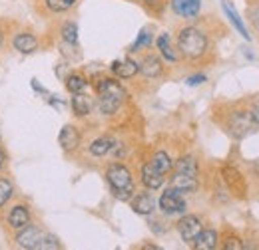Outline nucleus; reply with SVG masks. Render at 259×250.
<instances>
[{"label":"nucleus","instance_id":"nucleus-18","mask_svg":"<svg viewBox=\"0 0 259 250\" xmlns=\"http://www.w3.org/2000/svg\"><path fill=\"white\" fill-rule=\"evenodd\" d=\"M215 244H218V232L215 230H203L201 228V232L194 240V246L197 250H211L215 248Z\"/></svg>","mask_w":259,"mask_h":250},{"label":"nucleus","instance_id":"nucleus-24","mask_svg":"<svg viewBox=\"0 0 259 250\" xmlns=\"http://www.w3.org/2000/svg\"><path fill=\"white\" fill-rule=\"evenodd\" d=\"M86 86H88V82H86L82 76H78V74H72V76L66 80V88H68V92H72V94L84 92Z\"/></svg>","mask_w":259,"mask_h":250},{"label":"nucleus","instance_id":"nucleus-23","mask_svg":"<svg viewBox=\"0 0 259 250\" xmlns=\"http://www.w3.org/2000/svg\"><path fill=\"white\" fill-rule=\"evenodd\" d=\"M158 48H160L162 56L167 62H176V60H178V56L174 54V50H171V46H169V36H167V34H162V36L158 38Z\"/></svg>","mask_w":259,"mask_h":250},{"label":"nucleus","instance_id":"nucleus-31","mask_svg":"<svg viewBox=\"0 0 259 250\" xmlns=\"http://www.w3.org/2000/svg\"><path fill=\"white\" fill-rule=\"evenodd\" d=\"M224 248L226 250H239V248H243V244H241V240L239 238H227L226 240V244H224Z\"/></svg>","mask_w":259,"mask_h":250},{"label":"nucleus","instance_id":"nucleus-22","mask_svg":"<svg viewBox=\"0 0 259 250\" xmlns=\"http://www.w3.org/2000/svg\"><path fill=\"white\" fill-rule=\"evenodd\" d=\"M152 165L160 171V173H167V171H171V167H174V163H171V159H169V155L167 153H163V151H158L156 155H154V159H152Z\"/></svg>","mask_w":259,"mask_h":250},{"label":"nucleus","instance_id":"nucleus-20","mask_svg":"<svg viewBox=\"0 0 259 250\" xmlns=\"http://www.w3.org/2000/svg\"><path fill=\"white\" fill-rule=\"evenodd\" d=\"M222 4H224V10H226L227 18H229V20H231V24H233V26L237 28V32H239V34H241V36H243L245 40H251V36H249V32H247V28L243 26V22H241V18H239V14H237V12H235V10L231 8V4H229V2H226V0H224Z\"/></svg>","mask_w":259,"mask_h":250},{"label":"nucleus","instance_id":"nucleus-5","mask_svg":"<svg viewBox=\"0 0 259 250\" xmlns=\"http://www.w3.org/2000/svg\"><path fill=\"white\" fill-rule=\"evenodd\" d=\"M40 240H42V232H40V228H38L36 224H30V222H28L26 226H22L20 232H18V236H16L18 246H20V248H26V250L38 248Z\"/></svg>","mask_w":259,"mask_h":250},{"label":"nucleus","instance_id":"nucleus-26","mask_svg":"<svg viewBox=\"0 0 259 250\" xmlns=\"http://www.w3.org/2000/svg\"><path fill=\"white\" fill-rule=\"evenodd\" d=\"M12 197V183L8 177H0V209L10 201Z\"/></svg>","mask_w":259,"mask_h":250},{"label":"nucleus","instance_id":"nucleus-15","mask_svg":"<svg viewBox=\"0 0 259 250\" xmlns=\"http://www.w3.org/2000/svg\"><path fill=\"white\" fill-rule=\"evenodd\" d=\"M171 187L182 191V193H192L197 189V177L195 175H188V173H178L171 179Z\"/></svg>","mask_w":259,"mask_h":250},{"label":"nucleus","instance_id":"nucleus-10","mask_svg":"<svg viewBox=\"0 0 259 250\" xmlns=\"http://www.w3.org/2000/svg\"><path fill=\"white\" fill-rule=\"evenodd\" d=\"M58 143H60V147H62L64 151L76 149L78 143H80V133H78V129H76L74 125H64L62 131H60V135H58Z\"/></svg>","mask_w":259,"mask_h":250},{"label":"nucleus","instance_id":"nucleus-9","mask_svg":"<svg viewBox=\"0 0 259 250\" xmlns=\"http://www.w3.org/2000/svg\"><path fill=\"white\" fill-rule=\"evenodd\" d=\"M171 8L178 16L184 18H195L199 14L201 2L199 0H171Z\"/></svg>","mask_w":259,"mask_h":250},{"label":"nucleus","instance_id":"nucleus-32","mask_svg":"<svg viewBox=\"0 0 259 250\" xmlns=\"http://www.w3.org/2000/svg\"><path fill=\"white\" fill-rule=\"evenodd\" d=\"M203 82H205V76H203V74H197V76L188 78V86H199V84H203Z\"/></svg>","mask_w":259,"mask_h":250},{"label":"nucleus","instance_id":"nucleus-3","mask_svg":"<svg viewBox=\"0 0 259 250\" xmlns=\"http://www.w3.org/2000/svg\"><path fill=\"white\" fill-rule=\"evenodd\" d=\"M106 179L110 183V187L114 191V195L122 201L130 199V195L134 193V181H132V173L128 171L126 165L122 163H114L108 167L106 171Z\"/></svg>","mask_w":259,"mask_h":250},{"label":"nucleus","instance_id":"nucleus-17","mask_svg":"<svg viewBox=\"0 0 259 250\" xmlns=\"http://www.w3.org/2000/svg\"><path fill=\"white\" fill-rule=\"evenodd\" d=\"M28 222H30V211H28L26 207L18 205V207H14V209L10 211V215H8V224H10L12 228L20 230V228L26 226Z\"/></svg>","mask_w":259,"mask_h":250},{"label":"nucleus","instance_id":"nucleus-8","mask_svg":"<svg viewBox=\"0 0 259 250\" xmlns=\"http://www.w3.org/2000/svg\"><path fill=\"white\" fill-rule=\"evenodd\" d=\"M251 127H253V117H251V113H233V115H231L229 129H231L233 135L241 137V135L249 133Z\"/></svg>","mask_w":259,"mask_h":250},{"label":"nucleus","instance_id":"nucleus-33","mask_svg":"<svg viewBox=\"0 0 259 250\" xmlns=\"http://www.w3.org/2000/svg\"><path fill=\"white\" fill-rule=\"evenodd\" d=\"M251 117H253V121L259 123V99H257V103H255V107H253V111H251Z\"/></svg>","mask_w":259,"mask_h":250},{"label":"nucleus","instance_id":"nucleus-11","mask_svg":"<svg viewBox=\"0 0 259 250\" xmlns=\"http://www.w3.org/2000/svg\"><path fill=\"white\" fill-rule=\"evenodd\" d=\"M132 209L138 213V215H152L154 209H156V201L150 193H140L136 195V199L132 201Z\"/></svg>","mask_w":259,"mask_h":250},{"label":"nucleus","instance_id":"nucleus-19","mask_svg":"<svg viewBox=\"0 0 259 250\" xmlns=\"http://www.w3.org/2000/svg\"><path fill=\"white\" fill-rule=\"evenodd\" d=\"M140 72L146 78H158L162 74V64L156 56H148V58H144V62L140 64Z\"/></svg>","mask_w":259,"mask_h":250},{"label":"nucleus","instance_id":"nucleus-6","mask_svg":"<svg viewBox=\"0 0 259 250\" xmlns=\"http://www.w3.org/2000/svg\"><path fill=\"white\" fill-rule=\"evenodd\" d=\"M178 230H180V236L186 240V242H194L195 236L201 232V222L197 217H184V219L178 222Z\"/></svg>","mask_w":259,"mask_h":250},{"label":"nucleus","instance_id":"nucleus-30","mask_svg":"<svg viewBox=\"0 0 259 250\" xmlns=\"http://www.w3.org/2000/svg\"><path fill=\"white\" fill-rule=\"evenodd\" d=\"M150 42H152V36H150L148 32H142V34H140V38L136 40V44L132 46V50H140L142 46H148Z\"/></svg>","mask_w":259,"mask_h":250},{"label":"nucleus","instance_id":"nucleus-13","mask_svg":"<svg viewBox=\"0 0 259 250\" xmlns=\"http://www.w3.org/2000/svg\"><path fill=\"white\" fill-rule=\"evenodd\" d=\"M14 48L20 52V54H32L34 50L38 48V40L36 36L28 34V32H22V34H16L14 40H12Z\"/></svg>","mask_w":259,"mask_h":250},{"label":"nucleus","instance_id":"nucleus-34","mask_svg":"<svg viewBox=\"0 0 259 250\" xmlns=\"http://www.w3.org/2000/svg\"><path fill=\"white\" fill-rule=\"evenodd\" d=\"M4 163H6V153H4L2 149H0V169L4 167Z\"/></svg>","mask_w":259,"mask_h":250},{"label":"nucleus","instance_id":"nucleus-25","mask_svg":"<svg viewBox=\"0 0 259 250\" xmlns=\"http://www.w3.org/2000/svg\"><path fill=\"white\" fill-rule=\"evenodd\" d=\"M176 171H178V173H188V175H195V177H197V165H195V161L192 157L180 159L178 165H176Z\"/></svg>","mask_w":259,"mask_h":250},{"label":"nucleus","instance_id":"nucleus-29","mask_svg":"<svg viewBox=\"0 0 259 250\" xmlns=\"http://www.w3.org/2000/svg\"><path fill=\"white\" fill-rule=\"evenodd\" d=\"M74 2H76V0H46L48 8H50L52 12H64V10L74 6Z\"/></svg>","mask_w":259,"mask_h":250},{"label":"nucleus","instance_id":"nucleus-1","mask_svg":"<svg viewBox=\"0 0 259 250\" xmlns=\"http://www.w3.org/2000/svg\"><path fill=\"white\" fill-rule=\"evenodd\" d=\"M98 92V107L104 115H112L118 111L122 101L126 99V90L116 80H102L96 86Z\"/></svg>","mask_w":259,"mask_h":250},{"label":"nucleus","instance_id":"nucleus-37","mask_svg":"<svg viewBox=\"0 0 259 250\" xmlns=\"http://www.w3.org/2000/svg\"><path fill=\"white\" fill-rule=\"evenodd\" d=\"M255 24H257V28H259V16H257V20H255Z\"/></svg>","mask_w":259,"mask_h":250},{"label":"nucleus","instance_id":"nucleus-27","mask_svg":"<svg viewBox=\"0 0 259 250\" xmlns=\"http://www.w3.org/2000/svg\"><path fill=\"white\" fill-rule=\"evenodd\" d=\"M62 38H64V42H68V44H76V42H78V26H76L74 22L64 24V28H62Z\"/></svg>","mask_w":259,"mask_h":250},{"label":"nucleus","instance_id":"nucleus-2","mask_svg":"<svg viewBox=\"0 0 259 250\" xmlns=\"http://www.w3.org/2000/svg\"><path fill=\"white\" fill-rule=\"evenodd\" d=\"M178 48L190 60L201 58L205 54V50H207V38L201 30H197L194 26H188L178 36Z\"/></svg>","mask_w":259,"mask_h":250},{"label":"nucleus","instance_id":"nucleus-7","mask_svg":"<svg viewBox=\"0 0 259 250\" xmlns=\"http://www.w3.org/2000/svg\"><path fill=\"white\" fill-rule=\"evenodd\" d=\"M224 179H226L227 187L231 189V193H235L237 197H243L245 195V181L241 177V173L233 167H224Z\"/></svg>","mask_w":259,"mask_h":250},{"label":"nucleus","instance_id":"nucleus-21","mask_svg":"<svg viewBox=\"0 0 259 250\" xmlns=\"http://www.w3.org/2000/svg\"><path fill=\"white\" fill-rule=\"evenodd\" d=\"M112 147H114V139L112 137H100L90 145V153L96 157H104Z\"/></svg>","mask_w":259,"mask_h":250},{"label":"nucleus","instance_id":"nucleus-14","mask_svg":"<svg viewBox=\"0 0 259 250\" xmlns=\"http://www.w3.org/2000/svg\"><path fill=\"white\" fill-rule=\"evenodd\" d=\"M92 107H94V101H92L90 95H86L84 92L74 94V97H72V109H74L76 115L84 117V115H88L92 111Z\"/></svg>","mask_w":259,"mask_h":250},{"label":"nucleus","instance_id":"nucleus-4","mask_svg":"<svg viewBox=\"0 0 259 250\" xmlns=\"http://www.w3.org/2000/svg\"><path fill=\"white\" fill-rule=\"evenodd\" d=\"M160 209L165 215H182L186 211V201L182 197V191L178 189H167L160 197Z\"/></svg>","mask_w":259,"mask_h":250},{"label":"nucleus","instance_id":"nucleus-16","mask_svg":"<svg viewBox=\"0 0 259 250\" xmlns=\"http://www.w3.org/2000/svg\"><path fill=\"white\" fill-rule=\"evenodd\" d=\"M112 72L116 76L128 80V78H134L140 72V66L134 62V60H130V58H124V60H118V62L112 64Z\"/></svg>","mask_w":259,"mask_h":250},{"label":"nucleus","instance_id":"nucleus-36","mask_svg":"<svg viewBox=\"0 0 259 250\" xmlns=\"http://www.w3.org/2000/svg\"><path fill=\"white\" fill-rule=\"evenodd\" d=\"M146 2H148V4H154V2H158V0H146Z\"/></svg>","mask_w":259,"mask_h":250},{"label":"nucleus","instance_id":"nucleus-28","mask_svg":"<svg viewBox=\"0 0 259 250\" xmlns=\"http://www.w3.org/2000/svg\"><path fill=\"white\" fill-rule=\"evenodd\" d=\"M38 248L40 250H56V248H60V242H58V238H56L54 234H42V240H40Z\"/></svg>","mask_w":259,"mask_h":250},{"label":"nucleus","instance_id":"nucleus-35","mask_svg":"<svg viewBox=\"0 0 259 250\" xmlns=\"http://www.w3.org/2000/svg\"><path fill=\"white\" fill-rule=\"evenodd\" d=\"M2 42H4V34H2V30H0V46H2Z\"/></svg>","mask_w":259,"mask_h":250},{"label":"nucleus","instance_id":"nucleus-12","mask_svg":"<svg viewBox=\"0 0 259 250\" xmlns=\"http://www.w3.org/2000/svg\"><path fill=\"white\" fill-rule=\"evenodd\" d=\"M142 181H144V185L148 189H160L163 185V173H160L152 163H148V165H144V169H142Z\"/></svg>","mask_w":259,"mask_h":250}]
</instances>
